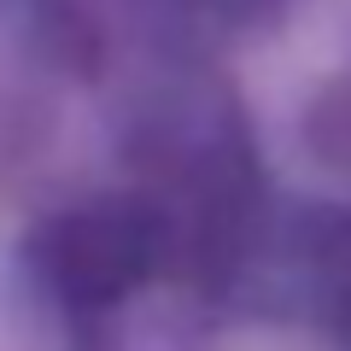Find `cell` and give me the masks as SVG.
Masks as SVG:
<instances>
[{"mask_svg": "<svg viewBox=\"0 0 351 351\" xmlns=\"http://www.w3.org/2000/svg\"><path fill=\"white\" fill-rule=\"evenodd\" d=\"M147 263V228L129 211H88L64 223L59 269L76 293H117Z\"/></svg>", "mask_w": 351, "mask_h": 351, "instance_id": "6da1fadb", "label": "cell"}]
</instances>
